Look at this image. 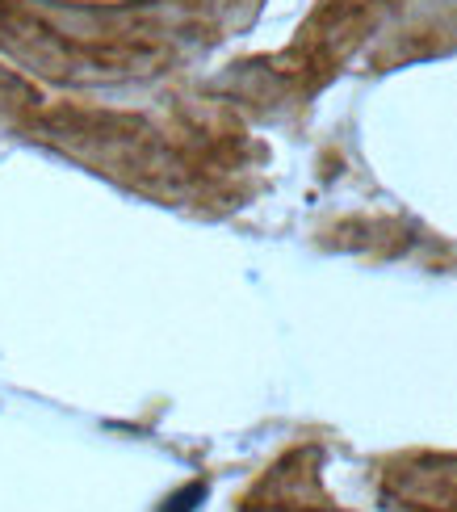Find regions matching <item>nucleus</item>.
<instances>
[{"label": "nucleus", "instance_id": "f257e3e1", "mask_svg": "<svg viewBox=\"0 0 457 512\" xmlns=\"http://www.w3.org/2000/svg\"><path fill=\"white\" fill-rule=\"evenodd\" d=\"M198 500H206V487H202V483H193V487H185L181 496H172L164 512H193V508H198Z\"/></svg>", "mask_w": 457, "mask_h": 512}]
</instances>
